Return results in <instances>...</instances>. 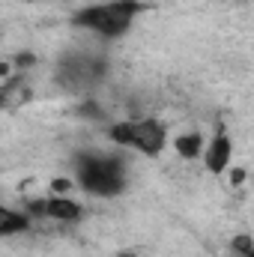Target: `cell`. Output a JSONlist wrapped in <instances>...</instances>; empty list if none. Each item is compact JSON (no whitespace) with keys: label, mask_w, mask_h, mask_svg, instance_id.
<instances>
[{"label":"cell","mask_w":254,"mask_h":257,"mask_svg":"<svg viewBox=\"0 0 254 257\" xmlns=\"http://www.w3.org/2000/svg\"><path fill=\"white\" fill-rule=\"evenodd\" d=\"M36 60H39V57H36L33 51H18V54H12V60H9V63H12V69H15V72H21V69L36 66Z\"/></svg>","instance_id":"cell-11"},{"label":"cell","mask_w":254,"mask_h":257,"mask_svg":"<svg viewBox=\"0 0 254 257\" xmlns=\"http://www.w3.org/2000/svg\"><path fill=\"white\" fill-rule=\"evenodd\" d=\"M72 186H75V180H69V177H54L51 180V194H69L72 192Z\"/></svg>","instance_id":"cell-13"},{"label":"cell","mask_w":254,"mask_h":257,"mask_svg":"<svg viewBox=\"0 0 254 257\" xmlns=\"http://www.w3.org/2000/svg\"><path fill=\"white\" fill-rule=\"evenodd\" d=\"M230 257H254L251 233H236V236L230 239Z\"/></svg>","instance_id":"cell-10"},{"label":"cell","mask_w":254,"mask_h":257,"mask_svg":"<svg viewBox=\"0 0 254 257\" xmlns=\"http://www.w3.org/2000/svg\"><path fill=\"white\" fill-rule=\"evenodd\" d=\"M33 99V90L24 75L12 72L6 81H0V108H21Z\"/></svg>","instance_id":"cell-7"},{"label":"cell","mask_w":254,"mask_h":257,"mask_svg":"<svg viewBox=\"0 0 254 257\" xmlns=\"http://www.w3.org/2000/svg\"><path fill=\"white\" fill-rule=\"evenodd\" d=\"M114 257H138L135 251H120V254H114Z\"/></svg>","instance_id":"cell-16"},{"label":"cell","mask_w":254,"mask_h":257,"mask_svg":"<svg viewBox=\"0 0 254 257\" xmlns=\"http://www.w3.org/2000/svg\"><path fill=\"white\" fill-rule=\"evenodd\" d=\"M105 57H93V54H69L60 63V78L69 87H87V84H99L105 78ZM60 81V84H63Z\"/></svg>","instance_id":"cell-5"},{"label":"cell","mask_w":254,"mask_h":257,"mask_svg":"<svg viewBox=\"0 0 254 257\" xmlns=\"http://www.w3.org/2000/svg\"><path fill=\"white\" fill-rule=\"evenodd\" d=\"M141 12H144L141 0H102L75 9L69 15V27L93 33L99 39H123Z\"/></svg>","instance_id":"cell-2"},{"label":"cell","mask_w":254,"mask_h":257,"mask_svg":"<svg viewBox=\"0 0 254 257\" xmlns=\"http://www.w3.org/2000/svg\"><path fill=\"white\" fill-rule=\"evenodd\" d=\"M33 227V218L24 212V209H15V206H6L0 203V239H9V236H21Z\"/></svg>","instance_id":"cell-8"},{"label":"cell","mask_w":254,"mask_h":257,"mask_svg":"<svg viewBox=\"0 0 254 257\" xmlns=\"http://www.w3.org/2000/svg\"><path fill=\"white\" fill-rule=\"evenodd\" d=\"M200 159H203V168H206L212 177H224V174H227V168H230V162H233V138L227 135L224 126H215L212 138L203 144Z\"/></svg>","instance_id":"cell-6"},{"label":"cell","mask_w":254,"mask_h":257,"mask_svg":"<svg viewBox=\"0 0 254 257\" xmlns=\"http://www.w3.org/2000/svg\"><path fill=\"white\" fill-rule=\"evenodd\" d=\"M12 72H15V69H12V63H9V60H0V81H6Z\"/></svg>","instance_id":"cell-15"},{"label":"cell","mask_w":254,"mask_h":257,"mask_svg":"<svg viewBox=\"0 0 254 257\" xmlns=\"http://www.w3.org/2000/svg\"><path fill=\"white\" fill-rule=\"evenodd\" d=\"M75 186L90 197H120L129 189V168L120 153L87 150L75 156Z\"/></svg>","instance_id":"cell-1"},{"label":"cell","mask_w":254,"mask_h":257,"mask_svg":"<svg viewBox=\"0 0 254 257\" xmlns=\"http://www.w3.org/2000/svg\"><path fill=\"white\" fill-rule=\"evenodd\" d=\"M171 144H174V150H177L180 159L194 162V159H200V153H203V132H183V135H177Z\"/></svg>","instance_id":"cell-9"},{"label":"cell","mask_w":254,"mask_h":257,"mask_svg":"<svg viewBox=\"0 0 254 257\" xmlns=\"http://www.w3.org/2000/svg\"><path fill=\"white\" fill-rule=\"evenodd\" d=\"M105 138L117 150H135L147 159H156L168 147V126L156 117H132L105 128Z\"/></svg>","instance_id":"cell-3"},{"label":"cell","mask_w":254,"mask_h":257,"mask_svg":"<svg viewBox=\"0 0 254 257\" xmlns=\"http://www.w3.org/2000/svg\"><path fill=\"white\" fill-rule=\"evenodd\" d=\"M227 171H230V186H242V183H245V177H248V171H245L242 165H230Z\"/></svg>","instance_id":"cell-14"},{"label":"cell","mask_w":254,"mask_h":257,"mask_svg":"<svg viewBox=\"0 0 254 257\" xmlns=\"http://www.w3.org/2000/svg\"><path fill=\"white\" fill-rule=\"evenodd\" d=\"M24 212L33 221L36 218H48V221H57V224H78L84 218V206L75 197H69V194H45V197L27 200Z\"/></svg>","instance_id":"cell-4"},{"label":"cell","mask_w":254,"mask_h":257,"mask_svg":"<svg viewBox=\"0 0 254 257\" xmlns=\"http://www.w3.org/2000/svg\"><path fill=\"white\" fill-rule=\"evenodd\" d=\"M78 114H81V117H90V120H105V111L96 108V102H84V105L78 108Z\"/></svg>","instance_id":"cell-12"}]
</instances>
